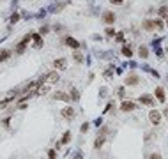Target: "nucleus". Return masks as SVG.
<instances>
[{
    "mask_svg": "<svg viewBox=\"0 0 168 159\" xmlns=\"http://www.w3.org/2000/svg\"><path fill=\"white\" fill-rule=\"evenodd\" d=\"M149 120H151L152 126H159L161 120H163V113L158 112V110H151V112H149Z\"/></svg>",
    "mask_w": 168,
    "mask_h": 159,
    "instance_id": "obj_1",
    "label": "nucleus"
},
{
    "mask_svg": "<svg viewBox=\"0 0 168 159\" xmlns=\"http://www.w3.org/2000/svg\"><path fill=\"white\" fill-rule=\"evenodd\" d=\"M57 81H58V74H57V71L48 73V74H44V76L41 78V83H57Z\"/></svg>",
    "mask_w": 168,
    "mask_h": 159,
    "instance_id": "obj_2",
    "label": "nucleus"
},
{
    "mask_svg": "<svg viewBox=\"0 0 168 159\" xmlns=\"http://www.w3.org/2000/svg\"><path fill=\"white\" fill-rule=\"evenodd\" d=\"M138 101H140L142 104H145V106H154V104H156V99H154L151 94H142V96L138 97Z\"/></svg>",
    "mask_w": 168,
    "mask_h": 159,
    "instance_id": "obj_3",
    "label": "nucleus"
},
{
    "mask_svg": "<svg viewBox=\"0 0 168 159\" xmlns=\"http://www.w3.org/2000/svg\"><path fill=\"white\" fill-rule=\"evenodd\" d=\"M138 106H136V103H133V101H124L122 104H120V112L122 113H128V112H135Z\"/></svg>",
    "mask_w": 168,
    "mask_h": 159,
    "instance_id": "obj_4",
    "label": "nucleus"
},
{
    "mask_svg": "<svg viewBox=\"0 0 168 159\" xmlns=\"http://www.w3.org/2000/svg\"><path fill=\"white\" fill-rule=\"evenodd\" d=\"M30 41H32V34L25 35V37H23V41L16 46V53H23V51H25V48H27V44H28Z\"/></svg>",
    "mask_w": 168,
    "mask_h": 159,
    "instance_id": "obj_5",
    "label": "nucleus"
},
{
    "mask_svg": "<svg viewBox=\"0 0 168 159\" xmlns=\"http://www.w3.org/2000/svg\"><path fill=\"white\" fill-rule=\"evenodd\" d=\"M60 113H62V117H64L66 120H73V119L76 117V112H74V108H71V106H66Z\"/></svg>",
    "mask_w": 168,
    "mask_h": 159,
    "instance_id": "obj_6",
    "label": "nucleus"
},
{
    "mask_svg": "<svg viewBox=\"0 0 168 159\" xmlns=\"http://www.w3.org/2000/svg\"><path fill=\"white\" fill-rule=\"evenodd\" d=\"M154 97L159 101V103H167V94H165V88L163 87H158L156 92H154Z\"/></svg>",
    "mask_w": 168,
    "mask_h": 159,
    "instance_id": "obj_7",
    "label": "nucleus"
},
{
    "mask_svg": "<svg viewBox=\"0 0 168 159\" xmlns=\"http://www.w3.org/2000/svg\"><path fill=\"white\" fill-rule=\"evenodd\" d=\"M138 83H140V76L138 74H129L126 78V85H129V87H136Z\"/></svg>",
    "mask_w": 168,
    "mask_h": 159,
    "instance_id": "obj_8",
    "label": "nucleus"
},
{
    "mask_svg": "<svg viewBox=\"0 0 168 159\" xmlns=\"http://www.w3.org/2000/svg\"><path fill=\"white\" fill-rule=\"evenodd\" d=\"M53 67H55L57 71H66V67H67V60H66V58H58V60L53 62Z\"/></svg>",
    "mask_w": 168,
    "mask_h": 159,
    "instance_id": "obj_9",
    "label": "nucleus"
},
{
    "mask_svg": "<svg viewBox=\"0 0 168 159\" xmlns=\"http://www.w3.org/2000/svg\"><path fill=\"white\" fill-rule=\"evenodd\" d=\"M53 99H55V101H71L69 94H66V92H60V90L53 94Z\"/></svg>",
    "mask_w": 168,
    "mask_h": 159,
    "instance_id": "obj_10",
    "label": "nucleus"
},
{
    "mask_svg": "<svg viewBox=\"0 0 168 159\" xmlns=\"http://www.w3.org/2000/svg\"><path fill=\"white\" fill-rule=\"evenodd\" d=\"M103 21H105L106 25H112V23L115 21V14H113V12H105V14H103Z\"/></svg>",
    "mask_w": 168,
    "mask_h": 159,
    "instance_id": "obj_11",
    "label": "nucleus"
},
{
    "mask_svg": "<svg viewBox=\"0 0 168 159\" xmlns=\"http://www.w3.org/2000/svg\"><path fill=\"white\" fill-rule=\"evenodd\" d=\"M50 92V85H39L37 87V90H35V96H44V94H48Z\"/></svg>",
    "mask_w": 168,
    "mask_h": 159,
    "instance_id": "obj_12",
    "label": "nucleus"
},
{
    "mask_svg": "<svg viewBox=\"0 0 168 159\" xmlns=\"http://www.w3.org/2000/svg\"><path fill=\"white\" fill-rule=\"evenodd\" d=\"M105 142H106V136L97 135V138H96V142H94V149H101V147L105 145Z\"/></svg>",
    "mask_w": 168,
    "mask_h": 159,
    "instance_id": "obj_13",
    "label": "nucleus"
},
{
    "mask_svg": "<svg viewBox=\"0 0 168 159\" xmlns=\"http://www.w3.org/2000/svg\"><path fill=\"white\" fill-rule=\"evenodd\" d=\"M71 136H73V135H71V131H66V133L62 135V140H60V143H62V145H67V143L71 142Z\"/></svg>",
    "mask_w": 168,
    "mask_h": 159,
    "instance_id": "obj_14",
    "label": "nucleus"
},
{
    "mask_svg": "<svg viewBox=\"0 0 168 159\" xmlns=\"http://www.w3.org/2000/svg\"><path fill=\"white\" fill-rule=\"evenodd\" d=\"M142 27H143L145 30H154V28H156V27H154V21H152V19H145Z\"/></svg>",
    "mask_w": 168,
    "mask_h": 159,
    "instance_id": "obj_15",
    "label": "nucleus"
},
{
    "mask_svg": "<svg viewBox=\"0 0 168 159\" xmlns=\"http://www.w3.org/2000/svg\"><path fill=\"white\" fill-rule=\"evenodd\" d=\"M32 39H34V46H35V48H39V46L43 44V39H41L39 34H32Z\"/></svg>",
    "mask_w": 168,
    "mask_h": 159,
    "instance_id": "obj_16",
    "label": "nucleus"
},
{
    "mask_svg": "<svg viewBox=\"0 0 168 159\" xmlns=\"http://www.w3.org/2000/svg\"><path fill=\"white\" fill-rule=\"evenodd\" d=\"M66 44H67V46H71V48H74V50L80 46V44H78V41H76V39H73V37H67V39H66Z\"/></svg>",
    "mask_w": 168,
    "mask_h": 159,
    "instance_id": "obj_17",
    "label": "nucleus"
},
{
    "mask_svg": "<svg viewBox=\"0 0 168 159\" xmlns=\"http://www.w3.org/2000/svg\"><path fill=\"white\" fill-rule=\"evenodd\" d=\"M69 97H71V101H80V92H78L76 88H71V94H69Z\"/></svg>",
    "mask_w": 168,
    "mask_h": 159,
    "instance_id": "obj_18",
    "label": "nucleus"
},
{
    "mask_svg": "<svg viewBox=\"0 0 168 159\" xmlns=\"http://www.w3.org/2000/svg\"><path fill=\"white\" fill-rule=\"evenodd\" d=\"M9 103H12V94H9V96H7V97H5V99L0 103V110H4V108L9 104Z\"/></svg>",
    "mask_w": 168,
    "mask_h": 159,
    "instance_id": "obj_19",
    "label": "nucleus"
},
{
    "mask_svg": "<svg viewBox=\"0 0 168 159\" xmlns=\"http://www.w3.org/2000/svg\"><path fill=\"white\" fill-rule=\"evenodd\" d=\"M9 57H11V50H2V51H0V62L7 60Z\"/></svg>",
    "mask_w": 168,
    "mask_h": 159,
    "instance_id": "obj_20",
    "label": "nucleus"
},
{
    "mask_svg": "<svg viewBox=\"0 0 168 159\" xmlns=\"http://www.w3.org/2000/svg\"><path fill=\"white\" fill-rule=\"evenodd\" d=\"M158 14H159L161 18H167V16H168V7H167V5H163V7H159V11H158Z\"/></svg>",
    "mask_w": 168,
    "mask_h": 159,
    "instance_id": "obj_21",
    "label": "nucleus"
},
{
    "mask_svg": "<svg viewBox=\"0 0 168 159\" xmlns=\"http://www.w3.org/2000/svg\"><path fill=\"white\" fill-rule=\"evenodd\" d=\"M138 53H140V57H142V58H147V55H149V50H147L145 46H140Z\"/></svg>",
    "mask_w": 168,
    "mask_h": 159,
    "instance_id": "obj_22",
    "label": "nucleus"
},
{
    "mask_svg": "<svg viewBox=\"0 0 168 159\" xmlns=\"http://www.w3.org/2000/svg\"><path fill=\"white\" fill-rule=\"evenodd\" d=\"M154 27H156L158 30H163V27H165V23H163L161 19H154Z\"/></svg>",
    "mask_w": 168,
    "mask_h": 159,
    "instance_id": "obj_23",
    "label": "nucleus"
},
{
    "mask_svg": "<svg viewBox=\"0 0 168 159\" xmlns=\"http://www.w3.org/2000/svg\"><path fill=\"white\" fill-rule=\"evenodd\" d=\"M122 53H124L126 57H131V55H133V50L128 48V46H124V48H122Z\"/></svg>",
    "mask_w": 168,
    "mask_h": 159,
    "instance_id": "obj_24",
    "label": "nucleus"
},
{
    "mask_svg": "<svg viewBox=\"0 0 168 159\" xmlns=\"http://www.w3.org/2000/svg\"><path fill=\"white\" fill-rule=\"evenodd\" d=\"M89 127H90V124H89V122H85V124H81L80 131H81V133H87V131H89Z\"/></svg>",
    "mask_w": 168,
    "mask_h": 159,
    "instance_id": "obj_25",
    "label": "nucleus"
},
{
    "mask_svg": "<svg viewBox=\"0 0 168 159\" xmlns=\"http://www.w3.org/2000/svg\"><path fill=\"white\" fill-rule=\"evenodd\" d=\"M108 131H110V129H108V126H103V127H101V131H99V135L106 136V135H108Z\"/></svg>",
    "mask_w": 168,
    "mask_h": 159,
    "instance_id": "obj_26",
    "label": "nucleus"
},
{
    "mask_svg": "<svg viewBox=\"0 0 168 159\" xmlns=\"http://www.w3.org/2000/svg\"><path fill=\"white\" fill-rule=\"evenodd\" d=\"M149 159H163V156H161L159 152H154V154H151V156H149Z\"/></svg>",
    "mask_w": 168,
    "mask_h": 159,
    "instance_id": "obj_27",
    "label": "nucleus"
},
{
    "mask_svg": "<svg viewBox=\"0 0 168 159\" xmlns=\"http://www.w3.org/2000/svg\"><path fill=\"white\" fill-rule=\"evenodd\" d=\"M48 159H57V152H55L53 149H51V150L48 152Z\"/></svg>",
    "mask_w": 168,
    "mask_h": 159,
    "instance_id": "obj_28",
    "label": "nucleus"
},
{
    "mask_svg": "<svg viewBox=\"0 0 168 159\" xmlns=\"http://www.w3.org/2000/svg\"><path fill=\"white\" fill-rule=\"evenodd\" d=\"M74 60H76V62L80 64V62H83V57H81L80 53H74Z\"/></svg>",
    "mask_w": 168,
    "mask_h": 159,
    "instance_id": "obj_29",
    "label": "nucleus"
},
{
    "mask_svg": "<svg viewBox=\"0 0 168 159\" xmlns=\"http://www.w3.org/2000/svg\"><path fill=\"white\" fill-rule=\"evenodd\" d=\"M117 96H119V97H124V87H120V88L117 90Z\"/></svg>",
    "mask_w": 168,
    "mask_h": 159,
    "instance_id": "obj_30",
    "label": "nucleus"
},
{
    "mask_svg": "<svg viewBox=\"0 0 168 159\" xmlns=\"http://www.w3.org/2000/svg\"><path fill=\"white\" fill-rule=\"evenodd\" d=\"M106 34H108V35H113V34H115V30H113V28H106Z\"/></svg>",
    "mask_w": 168,
    "mask_h": 159,
    "instance_id": "obj_31",
    "label": "nucleus"
},
{
    "mask_svg": "<svg viewBox=\"0 0 168 159\" xmlns=\"http://www.w3.org/2000/svg\"><path fill=\"white\" fill-rule=\"evenodd\" d=\"M110 2H112V4H115V5H120L124 0H110Z\"/></svg>",
    "mask_w": 168,
    "mask_h": 159,
    "instance_id": "obj_32",
    "label": "nucleus"
},
{
    "mask_svg": "<svg viewBox=\"0 0 168 159\" xmlns=\"http://www.w3.org/2000/svg\"><path fill=\"white\" fill-rule=\"evenodd\" d=\"M117 41H119V42H122V41H124V35H122V34H119V35H117Z\"/></svg>",
    "mask_w": 168,
    "mask_h": 159,
    "instance_id": "obj_33",
    "label": "nucleus"
},
{
    "mask_svg": "<svg viewBox=\"0 0 168 159\" xmlns=\"http://www.w3.org/2000/svg\"><path fill=\"white\" fill-rule=\"evenodd\" d=\"M163 115H165V117H167V119H168V108H167V110H165V112H163Z\"/></svg>",
    "mask_w": 168,
    "mask_h": 159,
    "instance_id": "obj_34",
    "label": "nucleus"
},
{
    "mask_svg": "<svg viewBox=\"0 0 168 159\" xmlns=\"http://www.w3.org/2000/svg\"><path fill=\"white\" fill-rule=\"evenodd\" d=\"M74 159H81V154H76V158Z\"/></svg>",
    "mask_w": 168,
    "mask_h": 159,
    "instance_id": "obj_35",
    "label": "nucleus"
},
{
    "mask_svg": "<svg viewBox=\"0 0 168 159\" xmlns=\"http://www.w3.org/2000/svg\"><path fill=\"white\" fill-rule=\"evenodd\" d=\"M167 23H168V16H167Z\"/></svg>",
    "mask_w": 168,
    "mask_h": 159,
    "instance_id": "obj_36",
    "label": "nucleus"
}]
</instances>
